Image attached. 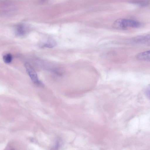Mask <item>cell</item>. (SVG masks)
Wrapping results in <instances>:
<instances>
[{"label":"cell","mask_w":150,"mask_h":150,"mask_svg":"<svg viewBox=\"0 0 150 150\" xmlns=\"http://www.w3.org/2000/svg\"><path fill=\"white\" fill-rule=\"evenodd\" d=\"M142 25L141 23L136 21L120 18L115 21L112 26L116 29L124 30L128 27L138 28L141 27Z\"/></svg>","instance_id":"1"},{"label":"cell","mask_w":150,"mask_h":150,"mask_svg":"<svg viewBox=\"0 0 150 150\" xmlns=\"http://www.w3.org/2000/svg\"><path fill=\"white\" fill-rule=\"evenodd\" d=\"M25 67L28 74L33 83L38 86L43 87V84L39 80L36 73L30 64L25 63Z\"/></svg>","instance_id":"2"},{"label":"cell","mask_w":150,"mask_h":150,"mask_svg":"<svg viewBox=\"0 0 150 150\" xmlns=\"http://www.w3.org/2000/svg\"><path fill=\"white\" fill-rule=\"evenodd\" d=\"M132 41L136 44L150 45V36L149 35H142L135 37Z\"/></svg>","instance_id":"3"},{"label":"cell","mask_w":150,"mask_h":150,"mask_svg":"<svg viewBox=\"0 0 150 150\" xmlns=\"http://www.w3.org/2000/svg\"><path fill=\"white\" fill-rule=\"evenodd\" d=\"M137 58L140 60L146 62L150 61V51H147L138 54L137 56Z\"/></svg>","instance_id":"4"},{"label":"cell","mask_w":150,"mask_h":150,"mask_svg":"<svg viewBox=\"0 0 150 150\" xmlns=\"http://www.w3.org/2000/svg\"><path fill=\"white\" fill-rule=\"evenodd\" d=\"M26 28L25 26L22 24H20L17 25L15 28L16 34L18 36L23 35L26 32Z\"/></svg>","instance_id":"5"},{"label":"cell","mask_w":150,"mask_h":150,"mask_svg":"<svg viewBox=\"0 0 150 150\" xmlns=\"http://www.w3.org/2000/svg\"><path fill=\"white\" fill-rule=\"evenodd\" d=\"M57 45L56 41L52 39H49L47 42L43 45H41L42 47L52 48Z\"/></svg>","instance_id":"6"},{"label":"cell","mask_w":150,"mask_h":150,"mask_svg":"<svg viewBox=\"0 0 150 150\" xmlns=\"http://www.w3.org/2000/svg\"><path fill=\"white\" fill-rule=\"evenodd\" d=\"M12 59V55L9 53L5 54L3 57V59L4 62L7 64L11 62Z\"/></svg>","instance_id":"7"}]
</instances>
